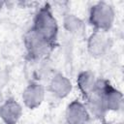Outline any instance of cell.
Returning a JSON list of instances; mask_svg holds the SVG:
<instances>
[{
  "mask_svg": "<svg viewBox=\"0 0 124 124\" xmlns=\"http://www.w3.org/2000/svg\"><path fill=\"white\" fill-rule=\"evenodd\" d=\"M31 28L45 40L52 45L54 44L57 39L59 27L48 4H45L36 13Z\"/></svg>",
  "mask_w": 124,
  "mask_h": 124,
  "instance_id": "obj_1",
  "label": "cell"
},
{
  "mask_svg": "<svg viewBox=\"0 0 124 124\" xmlns=\"http://www.w3.org/2000/svg\"><path fill=\"white\" fill-rule=\"evenodd\" d=\"M114 19V10L107 2H97L90 8L89 21L96 31H108L112 27Z\"/></svg>",
  "mask_w": 124,
  "mask_h": 124,
  "instance_id": "obj_2",
  "label": "cell"
},
{
  "mask_svg": "<svg viewBox=\"0 0 124 124\" xmlns=\"http://www.w3.org/2000/svg\"><path fill=\"white\" fill-rule=\"evenodd\" d=\"M24 46L28 56L32 60H43L51 51L53 45L45 40L30 28L24 35Z\"/></svg>",
  "mask_w": 124,
  "mask_h": 124,
  "instance_id": "obj_3",
  "label": "cell"
},
{
  "mask_svg": "<svg viewBox=\"0 0 124 124\" xmlns=\"http://www.w3.org/2000/svg\"><path fill=\"white\" fill-rule=\"evenodd\" d=\"M111 46L110 38L103 31H94L88 38L87 49L90 55L96 58L105 56Z\"/></svg>",
  "mask_w": 124,
  "mask_h": 124,
  "instance_id": "obj_4",
  "label": "cell"
},
{
  "mask_svg": "<svg viewBox=\"0 0 124 124\" xmlns=\"http://www.w3.org/2000/svg\"><path fill=\"white\" fill-rule=\"evenodd\" d=\"M90 116L85 105L78 100L71 102L66 108L65 117L67 124H88Z\"/></svg>",
  "mask_w": 124,
  "mask_h": 124,
  "instance_id": "obj_5",
  "label": "cell"
},
{
  "mask_svg": "<svg viewBox=\"0 0 124 124\" xmlns=\"http://www.w3.org/2000/svg\"><path fill=\"white\" fill-rule=\"evenodd\" d=\"M46 96L45 87L38 82H31L22 92V101L30 109H34L41 106Z\"/></svg>",
  "mask_w": 124,
  "mask_h": 124,
  "instance_id": "obj_6",
  "label": "cell"
},
{
  "mask_svg": "<svg viewBox=\"0 0 124 124\" xmlns=\"http://www.w3.org/2000/svg\"><path fill=\"white\" fill-rule=\"evenodd\" d=\"M22 114V108L14 99L5 100L0 108V118L4 124H16Z\"/></svg>",
  "mask_w": 124,
  "mask_h": 124,
  "instance_id": "obj_7",
  "label": "cell"
},
{
  "mask_svg": "<svg viewBox=\"0 0 124 124\" xmlns=\"http://www.w3.org/2000/svg\"><path fill=\"white\" fill-rule=\"evenodd\" d=\"M48 89L57 98H65L71 93L73 85L66 76L61 73H56L50 78Z\"/></svg>",
  "mask_w": 124,
  "mask_h": 124,
  "instance_id": "obj_8",
  "label": "cell"
},
{
  "mask_svg": "<svg viewBox=\"0 0 124 124\" xmlns=\"http://www.w3.org/2000/svg\"><path fill=\"white\" fill-rule=\"evenodd\" d=\"M104 102L107 111H118L123 106V95L120 91L112 87L106 81L104 91Z\"/></svg>",
  "mask_w": 124,
  "mask_h": 124,
  "instance_id": "obj_9",
  "label": "cell"
},
{
  "mask_svg": "<svg viewBox=\"0 0 124 124\" xmlns=\"http://www.w3.org/2000/svg\"><path fill=\"white\" fill-rule=\"evenodd\" d=\"M97 80L98 79L96 78L95 75L90 71H83L79 73L77 82L78 89L84 97V99H86L89 95H91L94 92L97 85Z\"/></svg>",
  "mask_w": 124,
  "mask_h": 124,
  "instance_id": "obj_10",
  "label": "cell"
},
{
  "mask_svg": "<svg viewBox=\"0 0 124 124\" xmlns=\"http://www.w3.org/2000/svg\"><path fill=\"white\" fill-rule=\"evenodd\" d=\"M64 28L71 34H80L84 29L83 21L73 14H68L63 19Z\"/></svg>",
  "mask_w": 124,
  "mask_h": 124,
  "instance_id": "obj_11",
  "label": "cell"
},
{
  "mask_svg": "<svg viewBox=\"0 0 124 124\" xmlns=\"http://www.w3.org/2000/svg\"><path fill=\"white\" fill-rule=\"evenodd\" d=\"M4 102H5V99H4L3 94H2V92H1V90H0V108H1L2 105L4 104Z\"/></svg>",
  "mask_w": 124,
  "mask_h": 124,
  "instance_id": "obj_12",
  "label": "cell"
},
{
  "mask_svg": "<svg viewBox=\"0 0 124 124\" xmlns=\"http://www.w3.org/2000/svg\"><path fill=\"white\" fill-rule=\"evenodd\" d=\"M4 5H5V2H3V1H0V11L2 10V8L4 7Z\"/></svg>",
  "mask_w": 124,
  "mask_h": 124,
  "instance_id": "obj_13",
  "label": "cell"
}]
</instances>
